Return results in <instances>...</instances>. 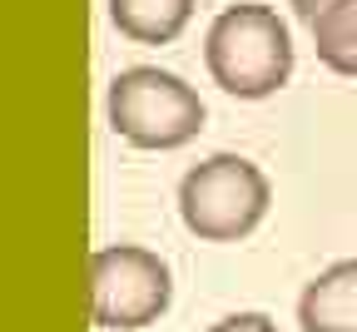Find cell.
<instances>
[{
    "label": "cell",
    "instance_id": "6da1fadb",
    "mask_svg": "<svg viewBox=\"0 0 357 332\" xmlns=\"http://www.w3.org/2000/svg\"><path fill=\"white\" fill-rule=\"evenodd\" d=\"M208 75L234 100H268L293 80V35L288 20L268 6H229L204 40Z\"/></svg>",
    "mask_w": 357,
    "mask_h": 332
},
{
    "label": "cell",
    "instance_id": "7a4b0ae2",
    "mask_svg": "<svg viewBox=\"0 0 357 332\" xmlns=\"http://www.w3.org/2000/svg\"><path fill=\"white\" fill-rule=\"evenodd\" d=\"M273 183L243 154H208L178 179V218L199 243H238L268 218Z\"/></svg>",
    "mask_w": 357,
    "mask_h": 332
},
{
    "label": "cell",
    "instance_id": "3957f363",
    "mask_svg": "<svg viewBox=\"0 0 357 332\" xmlns=\"http://www.w3.org/2000/svg\"><path fill=\"white\" fill-rule=\"evenodd\" d=\"M105 114H109V129L134 149H184L189 139H199L204 129V100L199 89L184 84L169 70H154V65H134V70H119L109 80V94H105Z\"/></svg>",
    "mask_w": 357,
    "mask_h": 332
},
{
    "label": "cell",
    "instance_id": "277c9868",
    "mask_svg": "<svg viewBox=\"0 0 357 332\" xmlns=\"http://www.w3.org/2000/svg\"><path fill=\"white\" fill-rule=\"evenodd\" d=\"M174 303V273L154 248L109 243L89 258V312L109 332H139Z\"/></svg>",
    "mask_w": 357,
    "mask_h": 332
},
{
    "label": "cell",
    "instance_id": "5b68a950",
    "mask_svg": "<svg viewBox=\"0 0 357 332\" xmlns=\"http://www.w3.org/2000/svg\"><path fill=\"white\" fill-rule=\"evenodd\" d=\"M303 332H357V258L323 268L298 298Z\"/></svg>",
    "mask_w": 357,
    "mask_h": 332
},
{
    "label": "cell",
    "instance_id": "8992f818",
    "mask_svg": "<svg viewBox=\"0 0 357 332\" xmlns=\"http://www.w3.org/2000/svg\"><path fill=\"white\" fill-rule=\"evenodd\" d=\"M109 20L134 45H174L194 20V0H109Z\"/></svg>",
    "mask_w": 357,
    "mask_h": 332
},
{
    "label": "cell",
    "instance_id": "52a82bcc",
    "mask_svg": "<svg viewBox=\"0 0 357 332\" xmlns=\"http://www.w3.org/2000/svg\"><path fill=\"white\" fill-rule=\"evenodd\" d=\"M307 30H312V50H318V60L333 75L357 80V0H333V6H323Z\"/></svg>",
    "mask_w": 357,
    "mask_h": 332
},
{
    "label": "cell",
    "instance_id": "ba28073f",
    "mask_svg": "<svg viewBox=\"0 0 357 332\" xmlns=\"http://www.w3.org/2000/svg\"><path fill=\"white\" fill-rule=\"evenodd\" d=\"M208 332H278V322L268 317V312H234V317L213 322Z\"/></svg>",
    "mask_w": 357,
    "mask_h": 332
},
{
    "label": "cell",
    "instance_id": "9c48e42d",
    "mask_svg": "<svg viewBox=\"0 0 357 332\" xmlns=\"http://www.w3.org/2000/svg\"><path fill=\"white\" fill-rule=\"evenodd\" d=\"M288 6H293V15H298L303 25H312V20H318V10L333 6V0H288Z\"/></svg>",
    "mask_w": 357,
    "mask_h": 332
}]
</instances>
